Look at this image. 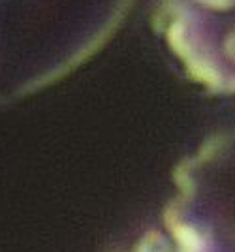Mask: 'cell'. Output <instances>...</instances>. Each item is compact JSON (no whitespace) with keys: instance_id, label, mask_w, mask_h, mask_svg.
I'll return each instance as SVG.
<instances>
[{"instance_id":"1","label":"cell","mask_w":235,"mask_h":252,"mask_svg":"<svg viewBox=\"0 0 235 252\" xmlns=\"http://www.w3.org/2000/svg\"><path fill=\"white\" fill-rule=\"evenodd\" d=\"M128 0H0V94L62 74L118 23Z\"/></svg>"}]
</instances>
